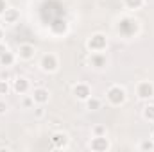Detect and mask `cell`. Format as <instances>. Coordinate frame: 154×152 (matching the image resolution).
Returning a JSON list of instances; mask_svg holds the SVG:
<instances>
[{"instance_id": "e0dca14e", "label": "cell", "mask_w": 154, "mask_h": 152, "mask_svg": "<svg viewBox=\"0 0 154 152\" xmlns=\"http://www.w3.org/2000/svg\"><path fill=\"white\" fill-rule=\"evenodd\" d=\"M125 2V5L129 7V9H138V7H142V4H143V0H124Z\"/></svg>"}, {"instance_id": "5b68a950", "label": "cell", "mask_w": 154, "mask_h": 152, "mask_svg": "<svg viewBox=\"0 0 154 152\" xmlns=\"http://www.w3.org/2000/svg\"><path fill=\"white\" fill-rule=\"evenodd\" d=\"M106 45H108V41H106V36H102V34H95L88 41V48L91 52H102L106 48Z\"/></svg>"}, {"instance_id": "30bf717a", "label": "cell", "mask_w": 154, "mask_h": 152, "mask_svg": "<svg viewBox=\"0 0 154 152\" xmlns=\"http://www.w3.org/2000/svg\"><path fill=\"white\" fill-rule=\"evenodd\" d=\"M91 149L93 150H108L109 149V143H108L106 136H95L93 141H91Z\"/></svg>"}, {"instance_id": "d4e9b609", "label": "cell", "mask_w": 154, "mask_h": 152, "mask_svg": "<svg viewBox=\"0 0 154 152\" xmlns=\"http://www.w3.org/2000/svg\"><path fill=\"white\" fill-rule=\"evenodd\" d=\"M2 38H4V31L0 29V41H2Z\"/></svg>"}, {"instance_id": "7c38bea8", "label": "cell", "mask_w": 154, "mask_h": 152, "mask_svg": "<svg viewBox=\"0 0 154 152\" xmlns=\"http://www.w3.org/2000/svg\"><path fill=\"white\" fill-rule=\"evenodd\" d=\"M90 63L95 66V68H102L106 65V57L102 56V52H91V57H90Z\"/></svg>"}, {"instance_id": "2e32d148", "label": "cell", "mask_w": 154, "mask_h": 152, "mask_svg": "<svg viewBox=\"0 0 154 152\" xmlns=\"http://www.w3.org/2000/svg\"><path fill=\"white\" fill-rule=\"evenodd\" d=\"M140 150H154V141L151 138L145 140V141H142V143H140Z\"/></svg>"}, {"instance_id": "4fadbf2b", "label": "cell", "mask_w": 154, "mask_h": 152, "mask_svg": "<svg viewBox=\"0 0 154 152\" xmlns=\"http://www.w3.org/2000/svg\"><path fill=\"white\" fill-rule=\"evenodd\" d=\"M14 61H16V56H14L13 52H9V50H5V52L0 56V65H4V66H13Z\"/></svg>"}, {"instance_id": "ac0fdd59", "label": "cell", "mask_w": 154, "mask_h": 152, "mask_svg": "<svg viewBox=\"0 0 154 152\" xmlns=\"http://www.w3.org/2000/svg\"><path fill=\"white\" fill-rule=\"evenodd\" d=\"M22 106H23V108H32V106H34V99H32V95H25L23 100H22Z\"/></svg>"}, {"instance_id": "5bb4252c", "label": "cell", "mask_w": 154, "mask_h": 152, "mask_svg": "<svg viewBox=\"0 0 154 152\" xmlns=\"http://www.w3.org/2000/svg\"><path fill=\"white\" fill-rule=\"evenodd\" d=\"M100 106H102V102L99 99H95V97H88L86 99V108L90 111H97V109H100Z\"/></svg>"}, {"instance_id": "3957f363", "label": "cell", "mask_w": 154, "mask_h": 152, "mask_svg": "<svg viewBox=\"0 0 154 152\" xmlns=\"http://www.w3.org/2000/svg\"><path fill=\"white\" fill-rule=\"evenodd\" d=\"M136 95H138V99H142V100L152 99L154 97V84H151L149 81L140 82V84L136 86Z\"/></svg>"}, {"instance_id": "8992f818", "label": "cell", "mask_w": 154, "mask_h": 152, "mask_svg": "<svg viewBox=\"0 0 154 152\" xmlns=\"http://www.w3.org/2000/svg\"><path fill=\"white\" fill-rule=\"evenodd\" d=\"M31 95L34 99V104H41V106H45L48 102V99H50V93H48L47 88H34Z\"/></svg>"}, {"instance_id": "d6986e66", "label": "cell", "mask_w": 154, "mask_h": 152, "mask_svg": "<svg viewBox=\"0 0 154 152\" xmlns=\"http://www.w3.org/2000/svg\"><path fill=\"white\" fill-rule=\"evenodd\" d=\"M91 132H93V136H106V127L104 125H95Z\"/></svg>"}, {"instance_id": "44dd1931", "label": "cell", "mask_w": 154, "mask_h": 152, "mask_svg": "<svg viewBox=\"0 0 154 152\" xmlns=\"http://www.w3.org/2000/svg\"><path fill=\"white\" fill-rule=\"evenodd\" d=\"M34 116H36V118H43V116H45V109H43L41 104H39V108L34 109Z\"/></svg>"}, {"instance_id": "ba28073f", "label": "cell", "mask_w": 154, "mask_h": 152, "mask_svg": "<svg viewBox=\"0 0 154 152\" xmlns=\"http://www.w3.org/2000/svg\"><path fill=\"white\" fill-rule=\"evenodd\" d=\"M13 90H14L16 93H20V95L27 93V90H29V81H27L25 77H16V79L13 81Z\"/></svg>"}, {"instance_id": "ffe728a7", "label": "cell", "mask_w": 154, "mask_h": 152, "mask_svg": "<svg viewBox=\"0 0 154 152\" xmlns=\"http://www.w3.org/2000/svg\"><path fill=\"white\" fill-rule=\"evenodd\" d=\"M7 91H9V82L2 79V81H0V97H2V95H7Z\"/></svg>"}, {"instance_id": "484cf974", "label": "cell", "mask_w": 154, "mask_h": 152, "mask_svg": "<svg viewBox=\"0 0 154 152\" xmlns=\"http://www.w3.org/2000/svg\"><path fill=\"white\" fill-rule=\"evenodd\" d=\"M151 140H152V141H154V131H152V134H151Z\"/></svg>"}, {"instance_id": "7402d4cb", "label": "cell", "mask_w": 154, "mask_h": 152, "mask_svg": "<svg viewBox=\"0 0 154 152\" xmlns=\"http://www.w3.org/2000/svg\"><path fill=\"white\" fill-rule=\"evenodd\" d=\"M7 113V102L4 99H0V114H5Z\"/></svg>"}, {"instance_id": "277c9868", "label": "cell", "mask_w": 154, "mask_h": 152, "mask_svg": "<svg viewBox=\"0 0 154 152\" xmlns=\"http://www.w3.org/2000/svg\"><path fill=\"white\" fill-rule=\"evenodd\" d=\"M34 56H36V47L31 43H22L16 50V57L23 59V61H31Z\"/></svg>"}, {"instance_id": "8fae6325", "label": "cell", "mask_w": 154, "mask_h": 152, "mask_svg": "<svg viewBox=\"0 0 154 152\" xmlns=\"http://www.w3.org/2000/svg\"><path fill=\"white\" fill-rule=\"evenodd\" d=\"M74 93H75L77 99H81V100H86L88 97H91V91H90V88L86 84H77L74 88Z\"/></svg>"}, {"instance_id": "cb8c5ba5", "label": "cell", "mask_w": 154, "mask_h": 152, "mask_svg": "<svg viewBox=\"0 0 154 152\" xmlns=\"http://www.w3.org/2000/svg\"><path fill=\"white\" fill-rule=\"evenodd\" d=\"M7 7H5V2L4 0H0V14H4V11H5Z\"/></svg>"}, {"instance_id": "7a4b0ae2", "label": "cell", "mask_w": 154, "mask_h": 152, "mask_svg": "<svg viewBox=\"0 0 154 152\" xmlns=\"http://www.w3.org/2000/svg\"><path fill=\"white\" fill-rule=\"evenodd\" d=\"M39 66H41V70H43V72L52 74V72H56V70H57L59 63H57V57H56L54 54H45V56L41 57V61H39Z\"/></svg>"}, {"instance_id": "603a6c76", "label": "cell", "mask_w": 154, "mask_h": 152, "mask_svg": "<svg viewBox=\"0 0 154 152\" xmlns=\"http://www.w3.org/2000/svg\"><path fill=\"white\" fill-rule=\"evenodd\" d=\"M5 50H7V47H5V43H4V41H0V56H2V54H4Z\"/></svg>"}, {"instance_id": "9c48e42d", "label": "cell", "mask_w": 154, "mask_h": 152, "mask_svg": "<svg viewBox=\"0 0 154 152\" xmlns=\"http://www.w3.org/2000/svg\"><path fill=\"white\" fill-rule=\"evenodd\" d=\"M2 16H4V22H5V23H9V25L16 23V22L20 20V13H18L16 9H13V7H11V9H5Z\"/></svg>"}, {"instance_id": "6da1fadb", "label": "cell", "mask_w": 154, "mask_h": 152, "mask_svg": "<svg viewBox=\"0 0 154 152\" xmlns=\"http://www.w3.org/2000/svg\"><path fill=\"white\" fill-rule=\"evenodd\" d=\"M106 97H108L109 104H113V106H120V104H124V102H125V99H127L125 90H124L122 86H111V88L108 90Z\"/></svg>"}, {"instance_id": "52a82bcc", "label": "cell", "mask_w": 154, "mask_h": 152, "mask_svg": "<svg viewBox=\"0 0 154 152\" xmlns=\"http://www.w3.org/2000/svg\"><path fill=\"white\" fill-rule=\"evenodd\" d=\"M50 141H52V145L56 149H63V147L68 145V134L66 132H54L52 138H50Z\"/></svg>"}, {"instance_id": "9a60e30c", "label": "cell", "mask_w": 154, "mask_h": 152, "mask_svg": "<svg viewBox=\"0 0 154 152\" xmlns=\"http://www.w3.org/2000/svg\"><path fill=\"white\" fill-rule=\"evenodd\" d=\"M143 118L149 122H154V104H149L143 108Z\"/></svg>"}]
</instances>
